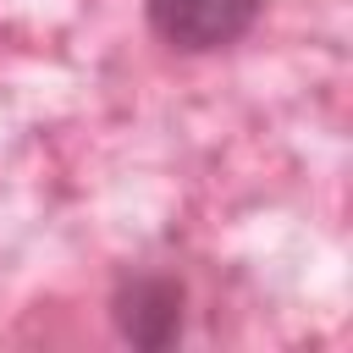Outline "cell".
I'll return each mask as SVG.
<instances>
[{
	"instance_id": "obj_1",
	"label": "cell",
	"mask_w": 353,
	"mask_h": 353,
	"mask_svg": "<svg viewBox=\"0 0 353 353\" xmlns=\"http://www.w3.org/2000/svg\"><path fill=\"white\" fill-rule=\"evenodd\" d=\"M110 325L127 347L160 353L188 331V281L176 270H127L110 287Z\"/></svg>"
},
{
	"instance_id": "obj_2",
	"label": "cell",
	"mask_w": 353,
	"mask_h": 353,
	"mask_svg": "<svg viewBox=\"0 0 353 353\" xmlns=\"http://www.w3.org/2000/svg\"><path fill=\"white\" fill-rule=\"evenodd\" d=\"M265 0H143L149 33L176 55H215L254 33Z\"/></svg>"
}]
</instances>
